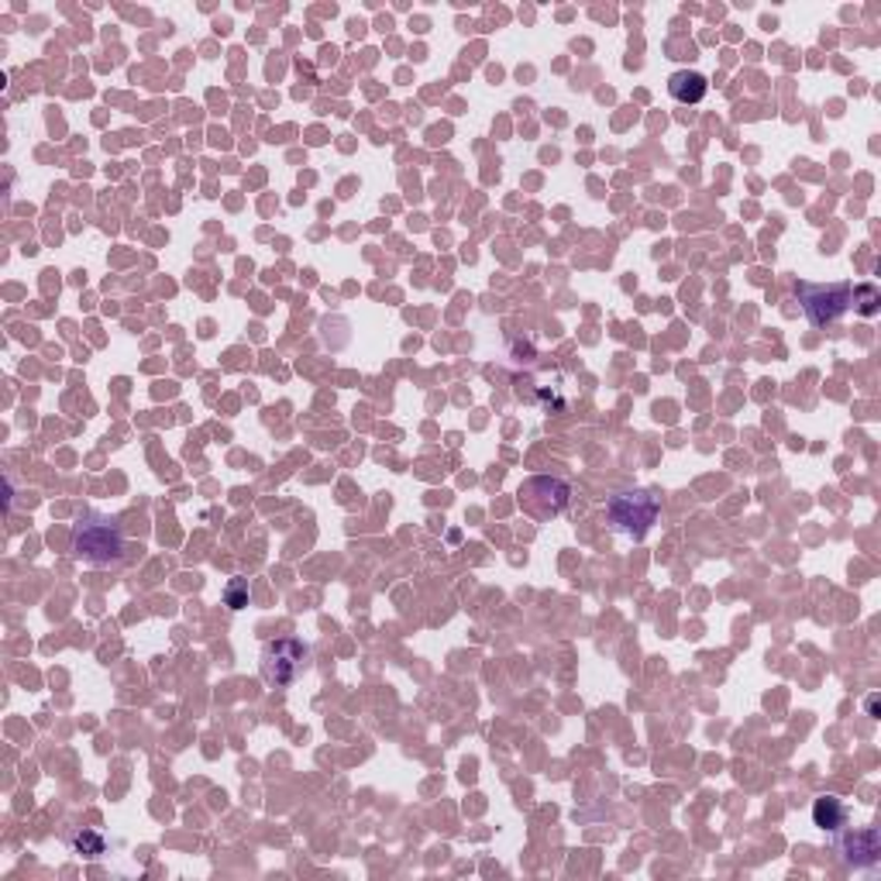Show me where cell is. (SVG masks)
<instances>
[{"label":"cell","instance_id":"9c48e42d","mask_svg":"<svg viewBox=\"0 0 881 881\" xmlns=\"http://www.w3.org/2000/svg\"><path fill=\"white\" fill-rule=\"evenodd\" d=\"M850 310L861 318H874L878 310H881V293L874 282H861V287L850 290Z\"/></svg>","mask_w":881,"mask_h":881},{"label":"cell","instance_id":"ba28073f","mask_svg":"<svg viewBox=\"0 0 881 881\" xmlns=\"http://www.w3.org/2000/svg\"><path fill=\"white\" fill-rule=\"evenodd\" d=\"M813 823L823 834H837L840 827H847V806L837 795H819L813 803Z\"/></svg>","mask_w":881,"mask_h":881},{"label":"cell","instance_id":"3957f363","mask_svg":"<svg viewBox=\"0 0 881 881\" xmlns=\"http://www.w3.org/2000/svg\"><path fill=\"white\" fill-rule=\"evenodd\" d=\"M310 662V647L303 641H293V637H279V641H269L262 647V658H259V668H262V678L266 686L272 689H287L293 681L303 675Z\"/></svg>","mask_w":881,"mask_h":881},{"label":"cell","instance_id":"52a82bcc","mask_svg":"<svg viewBox=\"0 0 881 881\" xmlns=\"http://www.w3.org/2000/svg\"><path fill=\"white\" fill-rule=\"evenodd\" d=\"M668 94H672L675 104L696 107V104H702L706 94H709V79H706L702 73H696V69H678V73L668 76Z\"/></svg>","mask_w":881,"mask_h":881},{"label":"cell","instance_id":"7a4b0ae2","mask_svg":"<svg viewBox=\"0 0 881 881\" xmlns=\"http://www.w3.org/2000/svg\"><path fill=\"white\" fill-rule=\"evenodd\" d=\"M658 514H662V503L651 493H616L606 503V517L613 530L620 537H627V541H644L647 530L655 527Z\"/></svg>","mask_w":881,"mask_h":881},{"label":"cell","instance_id":"30bf717a","mask_svg":"<svg viewBox=\"0 0 881 881\" xmlns=\"http://www.w3.org/2000/svg\"><path fill=\"white\" fill-rule=\"evenodd\" d=\"M69 847L76 850V855H87V858H97V855H104V837L100 834H94V830H73L69 834Z\"/></svg>","mask_w":881,"mask_h":881},{"label":"cell","instance_id":"6da1fadb","mask_svg":"<svg viewBox=\"0 0 881 881\" xmlns=\"http://www.w3.org/2000/svg\"><path fill=\"white\" fill-rule=\"evenodd\" d=\"M73 555L90 568H110L125 561V534L110 517L87 514L73 527Z\"/></svg>","mask_w":881,"mask_h":881},{"label":"cell","instance_id":"8fae6325","mask_svg":"<svg viewBox=\"0 0 881 881\" xmlns=\"http://www.w3.org/2000/svg\"><path fill=\"white\" fill-rule=\"evenodd\" d=\"M224 603H227V610H245L248 606V582L245 579H232V582H227Z\"/></svg>","mask_w":881,"mask_h":881},{"label":"cell","instance_id":"8992f818","mask_svg":"<svg viewBox=\"0 0 881 881\" xmlns=\"http://www.w3.org/2000/svg\"><path fill=\"white\" fill-rule=\"evenodd\" d=\"M834 847L840 850V858L855 868H874L878 858H881V837L874 827H864V830H847L834 837Z\"/></svg>","mask_w":881,"mask_h":881},{"label":"cell","instance_id":"5b68a950","mask_svg":"<svg viewBox=\"0 0 881 881\" xmlns=\"http://www.w3.org/2000/svg\"><path fill=\"white\" fill-rule=\"evenodd\" d=\"M568 499H572V490H568V482L561 479H551V475H534L520 486V506L524 514L534 517L537 524H545L558 514H565Z\"/></svg>","mask_w":881,"mask_h":881},{"label":"cell","instance_id":"277c9868","mask_svg":"<svg viewBox=\"0 0 881 881\" xmlns=\"http://www.w3.org/2000/svg\"><path fill=\"white\" fill-rule=\"evenodd\" d=\"M850 282H834V287H813V282H795V297H799L806 318L813 327H830L850 310Z\"/></svg>","mask_w":881,"mask_h":881}]
</instances>
